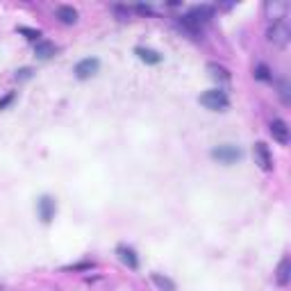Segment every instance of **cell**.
I'll list each match as a JSON object with an SVG mask.
<instances>
[{"label":"cell","instance_id":"6da1fadb","mask_svg":"<svg viewBox=\"0 0 291 291\" xmlns=\"http://www.w3.org/2000/svg\"><path fill=\"white\" fill-rule=\"evenodd\" d=\"M289 36H291V30H289V25H287V21L284 18H280V21H271V25H268V30H266V39L271 41L273 46H287L289 44Z\"/></svg>","mask_w":291,"mask_h":291},{"label":"cell","instance_id":"7a4b0ae2","mask_svg":"<svg viewBox=\"0 0 291 291\" xmlns=\"http://www.w3.org/2000/svg\"><path fill=\"white\" fill-rule=\"evenodd\" d=\"M200 103L207 109H211V112H223L227 105H230V100H227V96L221 89H211V91H205L200 96Z\"/></svg>","mask_w":291,"mask_h":291},{"label":"cell","instance_id":"3957f363","mask_svg":"<svg viewBox=\"0 0 291 291\" xmlns=\"http://www.w3.org/2000/svg\"><path fill=\"white\" fill-rule=\"evenodd\" d=\"M211 157L219 164H232V162L241 160V150L237 146H219L211 150Z\"/></svg>","mask_w":291,"mask_h":291},{"label":"cell","instance_id":"277c9868","mask_svg":"<svg viewBox=\"0 0 291 291\" xmlns=\"http://www.w3.org/2000/svg\"><path fill=\"white\" fill-rule=\"evenodd\" d=\"M98 68H100V62L96 60V57H87V60L77 62L75 77H77V80H89V77H93L98 73Z\"/></svg>","mask_w":291,"mask_h":291},{"label":"cell","instance_id":"5b68a950","mask_svg":"<svg viewBox=\"0 0 291 291\" xmlns=\"http://www.w3.org/2000/svg\"><path fill=\"white\" fill-rule=\"evenodd\" d=\"M255 160L264 171H271L273 168V157H271V152H268V146L262 144V141H257L255 144Z\"/></svg>","mask_w":291,"mask_h":291},{"label":"cell","instance_id":"8992f818","mask_svg":"<svg viewBox=\"0 0 291 291\" xmlns=\"http://www.w3.org/2000/svg\"><path fill=\"white\" fill-rule=\"evenodd\" d=\"M187 16L191 18L196 25H203V23H207V21L214 16V9H211L209 5H198V7H193L191 12L187 14Z\"/></svg>","mask_w":291,"mask_h":291},{"label":"cell","instance_id":"52a82bcc","mask_svg":"<svg viewBox=\"0 0 291 291\" xmlns=\"http://www.w3.org/2000/svg\"><path fill=\"white\" fill-rule=\"evenodd\" d=\"M289 278H291V259L282 257L280 259V264H278V271H275V282H278L280 287H287Z\"/></svg>","mask_w":291,"mask_h":291},{"label":"cell","instance_id":"ba28073f","mask_svg":"<svg viewBox=\"0 0 291 291\" xmlns=\"http://www.w3.org/2000/svg\"><path fill=\"white\" fill-rule=\"evenodd\" d=\"M266 14H268V18H273V21H280V18H284L287 16V9H289V5L287 3H282V0H273V3H266Z\"/></svg>","mask_w":291,"mask_h":291},{"label":"cell","instance_id":"9c48e42d","mask_svg":"<svg viewBox=\"0 0 291 291\" xmlns=\"http://www.w3.org/2000/svg\"><path fill=\"white\" fill-rule=\"evenodd\" d=\"M271 134H273L275 141H280V144H289V128L282 119H275L271 123Z\"/></svg>","mask_w":291,"mask_h":291},{"label":"cell","instance_id":"30bf717a","mask_svg":"<svg viewBox=\"0 0 291 291\" xmlns=\"http://www.w3.org/2000/svg\"><path fill=\"white\" fill-rule=\"evenodd\" d=\"M119 257H121V262H123L125 266H130V268H137V266H139V257H137L134 248H130V246H119Z\"/></svg>","mask_w":291,"mask_h":291},{"label":"cell","instance_id":"8fae6325","mask_svg":"<svg viewBox=\"0 0 291 291\" xmlns=\"http://www.w3.org/2000/svg\"><path fill=\"white\" fill-rule=\"evenodd\" d=\"M39 216L48 223L52 221V216H55V200L48 198V196H44V198L39 200Z\"/></svg>","mask_w":291,"mask_h":291},{"label":"cell","instance_id":"7c38bea8","mask_svg":"<svg viewBox=\"0 0 291 291\" xmlns=\"http://www.w3.org/2000/svg\"><path fill=\"white\" fill-rule=\"evenodd\" d=\"M134 52H137V57H139L141 62H146V64H162V60H164L160 52L152 50V48H141L139 46Z\"/></svg>","mask_w":291,"mask_h":291},{"label":"cell","instance_id":"4fadbf2b","mask_svg":"<svg viewBox=\"0 0 291 291\" xmlns=\"http://www.w3.org/2000/svg\"><path fill=\"white\" fill-rule=\"evenodd\" d=\"M55 14H57V18H60L62 23H66V25H73L77 21V12L73 7H68V5H60Z\"/></svg>","mask_w":291,"mask_h":291},{"label":"cell","instance_id":"5bb4252c","mask_svg":"<svg viewBox=\"0 0 291 291\" xmlns=\"http://www.w3.org/2000/svg\"><path fill=\"white\" fill-rule=\"evenodd\" d=\"M207 71H209V75L214 77L216 82H221V84H225V82H230V73H227V68L225 66H221V64H211L207 66Z\"/></svg>","mask_w":291,"mask_h":291},{"label":"cell","instance_id":"9a60e30c","mask_svg":"<svg viewBox=\"0 0 291 291\" xmlns=\"http://www.w3.org/2000/svg\"><path fill=\"white\" fill-rule=\"evenodd\" d=\"M34 55L39 57V60H50V57L55 55V46H52L50 41H36Z\"/></svg>","mask_w":291,"mask_h":291},{"label":"cell","instance_id":"2e32d148","mask_svg":"<svg viewBox=\"0 0 291 291\" xmlns=\"http://www.w3.org/2000/svg\"><path fill=\"white\" fill-rule=\"evenodd\" d=\"M152 282H155L162 291H176V284H173L168 278H164V275H160V273L152 275Z\"/></svg>","mask_w":291,"mask_h":291},{"label":"cell","instance_id":"e0dca14e","mask_svg":"<svg viewBox=\"0 0 291 291\" xmlns=\"http://www.w3.org/2000/svg\"><path fill=\"white\" fill-rule=\"evenodd\" d=\"M255 77H257V80H264V82L273 80V75H271V71H268V66H264V64L255 66Z\"/></svg>","mask_w":291,"mask_h":291},{"label":"cell","instance_id":"ac0fdd59","mask_svg":"<svg viewBox=\"0 0 291 291\" xmlns=\"http://www.w3.org/2000/svg\"><path fill=\"white\" fill-rule=\"evenodd\" d=\"M18 32L21 34H25L28 36V39H32V41H39V30H30V28H18Z\"/></svg>","mask_w":291,"mask_h":291},{"label":"cell","instance_id":"d6986e66","mask_svg":"<svg viewBox=\"0 0 291 291\" xmlns=\"http://www.w3.org/2000/svg\"><path fill=\"white\" fill-rule=\"evenodd\" d=\"M280 96H282L284 103H289V87H287V82H280Z\"/></svg>","mask_w":291,"mask_h":291},{"label":"cell","instance_id":"ffe728a7","mask_svg":"<svg viewBox=\"0 0 291 291\" xmlns=\"http://www.w3.org/2000/svg\"><path fill=\"white\" fill-rule=\"evenodd\" d=\"M12 98H14V93H7V96H5L3 100H0V109H5V107H7V105L12 103Z\"/></svg>","mask_w":291,"mask_h":291},{"label":"cell","instance_id":"44dd1931","mask_svg":"<svg viewBox=\"0 0 291 291\" xmlns=\"http://www.w3.org/2000/svg\"><path fill=\"white\" fill-rule=\"evenodd\" d=\"M137 12L139 14H152V9L148 7V5H137Z\"/></svg>","mask_w":291,"mask_h":291},{"label":"cell","instance_id":"7402d4cb","mask_svg":"<svg viewBox=\"0 0 291 291\" xmlns=\"http://www.w3.org/2000/svg\"><path fill=\"white\" fill-rule=\"evenodd\" d=\"M18 73H21V77L25 80V77H30V73H32V71H30V68H23V71H18Z\"/></svg>","mask_w":291,"mask_h":291},{"label":"cell","instance_id":"603a6c76","mask_svg":"<svg viewBox=\"0 0 291 291\" xmlns=\"http://www.w3.org/2000/svg\"><path fill=\"white\" fill-rule=\"evenodd\" d=\"M0 291H5V289H3V284H0Z\"/></svg>","mask_w":291,"mask_h":291}]
</instances>
